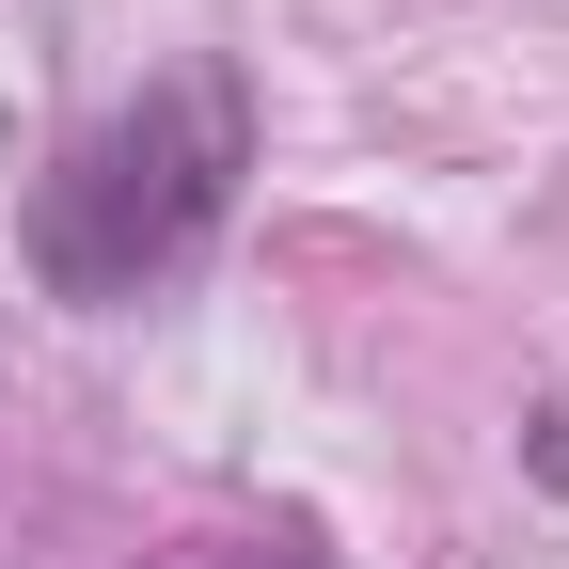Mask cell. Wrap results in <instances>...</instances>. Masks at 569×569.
Masks as SVG:
<instances>
[{"label":"cell","instance_id":"1","mask_svg":"<svg viewBox=\"0 0 569 569\" xmlns=\"http://www.w3.org/2000/svg\"><path fill=\"white\" fill-rule=\"evenodd\" d=\"M238 174H253V111H238V80H159V96L96 111V127L32 174L17 253H32L48 301L127 317V301H159V284L222 238Z\"/></svg>","mask_w":569,"mask_h":569}]
</instances>
